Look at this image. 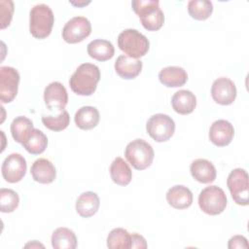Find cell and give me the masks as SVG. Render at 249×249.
Instances as JSON below:
<instances>
[{
  "label": "cell",
  "instance_id": "obj_26",
  "mask_svg": "<svg viewBox=\"0 0 249 249\" xmlns=\"http://www.w3.org/2000/svg\"><path fill=\"white\" fill-rule=\"evenodd\" d=\"M33 129L34 126L32 121L24 116L17 117L11 124L12 136L16 142L20 143L21 145L27 140Z\"/></svg>",
  "mask_w": 249,
  "mask_h": 249
},
{
  "label": "cell",
  "instance_id": "obj_36",
  "mask_svg": "<svg viewBox=\"0 0 249 249\" xmlns=\"http://www.w3.org/2000/svg\"><path fill=\"white\" fill-rule=\"evenodd\" d=\"M34 243H35V240H34ZM28 246H31V247H33V246H37V247H38V246H42V247H44V245H42V244H40V243H38V244H36V245H35V244H32V243H29V244H26V245H25V247H28Z\"/></svg>",
  "mask_w": 249,
  "mask_h": 249
},
{
  "label": "cell",
  "instance_id": "obj_8",
  "mask_svg": "<svg viewBox=\"0 0 249 249\" xmlns=\"http://www.w3.org/2000/svg\"><path fill=\"white\" fill-rule=\"evenodd\" d=\"M148 134L157 142H164L172 137L175 131L173 119L165 114L153 115L146 124Z\"/></svg>",
  "mask_w": 249,
  "mask_h": 249
},
{
  "label": "cell",
  "instance_id": "obj_27",
  "mask_svg": "<svg viewBox=\"0 0 249 249\" xmlns=\"http://www.w3.org/2000/svg\"><path fill=\"white\" fill-rule=\"evenodd\" d=\"M22 146L29 154L40 155L46 150L48 146V138L43 131L34 128Z\"/></svg>",
  "mask_w": 249,
  "mask_h": 249
},
{
  "label": "cell",
  "instance_id": "obj_7",
  "mask_svg": "<svg viewBox=\"0 0 249 249\" xmlns=\"http://www.w3.org/2000/svg\"><path fill=\"white\" fill-rule=\"evenodd\" d=\"M227 185L231 197L238 205H248L249 203V184L248 173L243 168L233 169L228 176Z\"/></svg>",
  "mask_w": 249,
  "mask_h": 249
},
{
  "label": "cell",
  "instance_id": "obj_18",
  "mask_svg": "<svg viewBox=\"0 0 249 249\" xmlns=\"http://www.w3.org/2000/svg\"><path fill=\"white\" fill-rule=\"evenodd\" d=\"M166 200L175 209H186L193 203V194L189 188L176 185L167 191Z\"/></svg>",
  "mask_w": 249,
  "mask_h": 249
},
{
  "label": "cell",
  "instance_id": "obj_12",
  "mask_svg": "<svg viewBox=\"0 0 249 249\" xmlns=\"http://www.w3.org/2000/svg\"><path fill=\"white\" fill-rule=\"evenodd\" d=\"M211 96L220 105H230L236 98V87L229 78H218L212 84Z\"/></svg>",
  "mask_w": 249,
  "mask_h": 249
},
{
  "label": "cell",
  "instance_id": "obj_13",
  "mask_svg": "<svg viewBox=\"0 0 249 249\" xmlns=\"http://www.w3.org/2000/svg\"><path fill=\"white\" fill-rule=\"evenodd\" d=\"M44 101L49 110L63 111L68 102V93L60 82H52L44 90Z\"/></svg>",
  "mask_w": 249,
  "mask_h": 249
},
{
  "label": "cell",
  "instance_id": "obj_28",
  "mask_svg": "<svg viewBox=\"0 0 249 249\" xmlns=\"http://www.w3.org/2000/svg\"><path fill=\"white\" fill-rule=\"evenodd\" d=\"M131 245V234L123 228L113 229L107 236V247L111 249H128Z\"/></svg>",
  "mask_w": 249,
  "mask_h": 249
},
{
  "label": "cell",
  "instance_id": "obj_14",
  "mask_svg": "<svg viewBox=\"0 0 249 249\" xmlns=\"http://www.w3.org/2000/svg\"><path fill=\"white\" fill-rule=\"evenodd\" d=\"M208 135L215 146L225 147L231 142L234 136V128L229 121L218 120L211 124Z\"/></svg>",
  "mask_w": 249,
  "mask_h": 249
},
{
  "label": "cell",
  "instance_id": "obj_22",
  "mask_svg": "<svg viewBox=\"0 0 249 249\" xmlns=\"http://www.w3.org/2000/svg\"><path fill=\"white\" fill-rule=\"evenodd\" d=\"M100 120L98 110L93 106L81 107L75 114L76 125L83 130H89L95 127Z\"/></svg>",
  "mask_w": 249,
  "mask_h": 249
},
{
  "label": "cell",
  "instance_id": "obj_11",
  "mask_svg": "<svg viewBox=\"0 0 249 249\" xmlns=\"http://www.w3.org/2000/svg\"><path fill=\"white\" fill-rule=\"evenodd\" d=\"M26 160L20 154L13 153L3 161L1 172L3 178L9 183L19 182L26 173Z\"/></svg>",
  "mask_w": 249,
  "mask_h": 249
},
{
  "label": "cell",
  "instance_id": "obj_35",
  "mask_svg": "<svg viewBox=\"0 0 249 249\" xmlns=\"http://www.w3.org/2000/svg\"><path fill=\"white\" fill-rule=\"evenodd\" d=\"M72 5H74V6H78V7H82V6H86V5H88V4H89V1H88V2H86V1H78V2H73V1H71L70 2Z\"/></svg>",
  "mask_w": 249,
  "mask_h": 249
},
{
  "label": "cell",
  "instance_id": "obj_21",
  "mask_svg": "<svg viewBox=\"0 0 249 249\" xmlns=\"http://www.w3.org/2000/svg\"><path fill=\"white\" fill-rule=\"evenodd\" d=\"M100 200L93 192H85L76 200V211L83 218L93 216L99 208Z\"/></svg>",
  "mask_w": 249,
  "mask_h": 249
},
{
  "label": "cell",
  "instance_id": "obj_24",
  "mask_svg": "<svg viewBox=\"0 0 249 249\" xmlns=\"http://www.w3.org/2000/svg\"><path fill=\"white\" fill-rule=\"evenodd\" d=\"M110 175L114 183L126 186L132 179V171L129 165L121 157H117L110 166Z\"/></svg>",
  "mask_w": 249,
  "mask_h": 249
},
{
  "label": "cell",
  "instance_id": "obj_5",
  "mask_svg": "<svg viewBox=\"0 0 249 249\" xmlns=\"http://www.w3.org/2000/svg\"><path fill=\"white\" fill-rule=\"evenodd\" d=\"M124 157L135 169L143 170L152 164L155 153L148 142L143 139H135L126 145Z\"/></svg>",
  "mask_w": 249,
  "mask_h": 249
},
{
  "label": "cell",
  "instance_id": "obj_10",
  "mask_svg": "<svg viewBox=\"0 0 249 249\" xmlns=\"http://www.w3.org/2000/svg\"><path fill=\"white\" fill-rule=\"evenodd\" d=\"M19 74L11 66L0 67V100L2 103L12 102L18 94Z\"/></svg>",
  "mask_w": 249,
  "mask_h": 249
},
{
  "label": "cell",
  "instance_id": "obj_30",
  "mask_svg": "<svg viewBox=\"0 0 249 249\" xmlns=\"http://www.w3.org/2000/svg\"><path fill=\"white\" fill-rule=\"evenodd\" d=\"M42 123L50 130L61 131L69 125L70 116L66 110H63L56 116H43Z\"/></svg>",
  "mask_w": 249,
  "mask_h": 249
},
{
  "label": "cell",
  "instance_id": "obj_31",
  "mask_svg": "<svg viewBox=\"0 0 249 249\" xmlns=\"http://www.w3.org/2000/svg\"><path fill=\"white\" fill-rule=\"evenodd\" d=\"M19 203V196L17 192L11 189L2 188L0 190V209L3 213L15 211Z\"/></svg>",
  "mask_w": 249,
  "mask_h": 249
},
{
  "label": "cell",
  "instance_id": "obj_3",
  "mask_svg": "<svg viewBox=\"0 0 249 249\" xmlns=\"http://www.w3.org/2000/svg\"><path fill=\"white\" fill-rule=\"evenodd\" d=\"M54 23L52 9L46 4L35 5L29 14V31L36 39H45L51 32Z\"/></svg>",
  "mask_w": 249,
  "mask_h": 249
},
{
  "label": "cell",
  "instance_id": "obj_16",
  "mask_svg": "<svg viewBox=\"0 0 249 249\" xmlns=\"http://www.w3.org/2000/svg\"><path fill=\"white\" fill-rule=\"evenodd\" d=\"M190 171L195 180L202 184H209L216 179L217 172L213 163L205 159H196L192 161Z\"/></svg>",
  "mask_w": 249,
  "mask_h": 249
},
{
  "label": "cell",
  "instance_id": "obj_17",
  "mask_svg": "<svg viewBox=\"0 0 249 249\" xmlns=\"http://www.w3.org/2000/svg\"><path fill=\"white\" fill-rule=\"evenodd\" d=\"M143 63L140 59L132 58L127 55H120L115 62L116 73L123 79L131 80L136 78L141 70Z\"/></svg>",
  "mask_w": 249,
  "mask_h": 249
},
{
  "label": "cell",
  "instance_id": "obj_4",
  "mask_svg": "<svg viewBox=\"0 0 249 249\" xmlns=\"http://www.w3.org/2000/svg\"><path fill=\"white\" fill-rule=\"evenodd\" d=\"M118 46L125 55L138 59L148 53L150 42L147 37L138 30L129 28L119 34Z\"/></svg>",
  "mask_w": 249,
  "mask_h": 249
},
{
  "label": "cell",
  "instance_id": "obj_9",
  "mask_svg": "<svg viewBox=\"0 0 249 249\" xmlns=\"http://www.w3.org/2000/svg\"><path fill=\"white\" fill-rule=\"evenodd\" d=\"M91 33V24L85 17H75L68 20L62 29V38L66 43L77 44Z\"/></svg>",
  "mask_w": 249,
  "mask_h": 249
},
{
  "label": "cell",
  "instance_id": "obj_2",
  "mask_svg": "<svg viewBox=\"0 0 249 249\" xmlns=\"http://www.w3.org/2000/svg\"><path fill=\"white\" fill-rule=\"evenodd\" d=\"M131 6L145 29L157 31L161 28L164 22V15L158 0H133Z\"/></svg>",
  "mask_w": 249,
  "mask_h": 249
},
{
  "label": "cell",
  "instance_id": "obj_6",
  "mask_svg": "<svg viewBox=\"0 0 249 249\" xmlns=\"http://www.w3.org/2000/svg\"><path fill=\"white\" fill-rule=\"evenodd\" d=\"M225 192L217 186L204 188L198 196L199 208L208 215H219L227 206Z\"/></svg>",
  "mask_w": 249,
  "mask_h": 249
},
{
  "label": "cell",
  "instance_id": "obj_34",
  "mask_svg": "<svg viewBox=\"0 0 249 249\" xmlns=\"http://www.w3.org/2000/svg\"><path fill=\"white\" fill-rule=\"evenodd\" d=\"M130 248H140V249H145L147 248V242L146 239L138 234V233H132L131 234V245Z\"/></svg>",
  "mask_w": 249,
  "mask_h": 249
},
{
  "label": "cell",
  "instance_id": "obj_23",
  "mask_svg": "<svg viewBox=\"0 0 249 249\" xmlns=\"http://www.w3.org/2000/svg\"><path fill=\"white\" fill-rule=\"evenodd\" d=\"M89 55L98 61H106L114 56L115 49L111 42L103 39H96L89 43L87 48Z\"/></svg>",
  "mask_w": 249,
  "mask_h": 249
},
{
  "label": "cell",
  "instance_id": "obj_33",
  "mask_svg": "<svg viewBox=\"0 0 249 249\" xmlns=\"http://www.w3.org/2000/svg\"><path fill=\"white\" fill-rule=\"evenodd\" d=\"M228 247L230 249L235 248H248L247 239L242 235H234L229 240Z\"/></svg>",
  "mask_w": 249,
  "mask_h": 249
},
{
  "label": "cell",
  "instance_id": "obj_29",
  "mask_svg": "<svg viewBox=\"0 0 249 249\" xmlns=\"http://www.w3.org/2000/svg\"><path fill=\"white\" fill-rule=\"evenodd\" d=\"M188 12L195 19L205 20L211 16L213 5L208 0H191L188 3Z\"/></svg>",
  "mask_w": 249,
  "mask_h": 249
},
{
  "label": "cell",
  "instance_id": "obj_20",
  "mask_svg": "<svg viewBox=\"0 0 249 249\" xmlns=\"http://www.w3.org/2000/svg\"><path fill=\"white\" fill-rule=\"evenodd\" d=\"M159 80L165 87L179 88L186 84L188 74L182 67L167 66L160 71Z\"/></svg>",
  "mask_w": 249,
  "mask_h": 249
},
{
  "label": "cell",
  "instance_id": "obj_15",
  "mask_svg": "<svg viewBox=\"0 0 249 249\" xmlns=\"http://www.w3.org/2000/svg\"><path fill=\"white\" fill-rule=\"evenodd\" d=\"M30 173L34 181L41 184H51L56 177L54 165L51 160L44 158L38 159L32 163Z\"/></svg>",
  "mask_w": 249,
  "mask_h": 249
},
{
  "label": "cell",
  "instance_id": "obj_1",
  "mask_svg": "<svg viewBox=\"0 0 249 249\" xmlns=\"http://www.w3.org/2000/svg\"><path fill=\"white\" fill-rule=\"evenodd\" d=\"M100 80L99 68L91 63L81 64L69 79V86L78 95H91Z\"/></svg>",
  "mask_w": 249,
  "mask_h": 249
},
{
  "label": "cell",
  "instance_id": "obj_19",
  "mask_svg": "<svg viewBox=\"0 0 249 249\" xmlns=\"http://www.w3.org/2000/svg\"><path fill=\"white\" fill-rule=\"evenodd\" d=\"M173 110L180 115L191 114L196 106V95L188 89H180L171 98Z\"/></svg>",
  "mask_w": 249,
  "mask_h": 249
},
{
  "label": "cell",
  "instance_id": "obj_32",
  "mask_svg": "<svg viewBox=\"0 0 249 249\" xmlns=\"http://www.w3.org/2000/svg\"><path fill=\"white\" fill-rule=\"evenodd\" d=\"M14 13V3L11 0L0 1V16H1V29L10 25Z\"/></svg>",
  "mask_w": 249,
  "mask_h": 249
},
{
  "label": "cell",
  "instance_id": "obj_25",
  "mask_svg": "<svg viewBox=\"0 0 249 249\" xmlns=\"http://www.w3.org/2000/svg\"><path fill=\"white\" fill-rule=\"evenodd\" d=\"M51 241L54 249H75L77 247V237L68 228L61 227L54 230Z\"/></svg>",
  "mask_w": 249,
  "mask_h": 249
}]
</instances>
